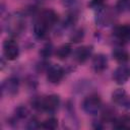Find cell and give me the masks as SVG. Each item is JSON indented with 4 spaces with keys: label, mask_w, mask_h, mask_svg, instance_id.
<instances>
[{
    "label": "cell",
    "mask_w": 130,
    "mask_h": 130,
    "mask_svg": "<svg viewBox=\"0 0 130 130\" xmlns=\"http://www.w3.org/2000/svg\"><path fill=\"white\" fill-rule=\"evenodd\" d=\"M4 27L7 32L12 36L20 35L25 29V17L20 12H15L8 15L5 19Z\"/></svg>",
    "instance_id": "1"
},
{
    "label": "cell",
    "mask_w": 130,
    "mask_h": 130,
    "mask_svg": "<svg viewBox=\"0 0 130 130\" xmlns=\"http://www.w3.org/2000/svg\"><path fill=\"white\" fill-rule=\"evenodd\" d=\"M117 18V10L110 6H101L96 9L95 22L100 26H109L115 22Z\"/></svg>",
    "instance_id": "2"
},
{
    "label": "cell",
    "mask_w": 130,
    "mask_h": 130,
    "mask_svg": "<svg viewBox=\"0 0 130 130\" xmlns=\"http://www.w3.org/2000/svg\"><path fill=\"white\" fill-rule=\"evenodd\" d=\"M102 108L101 96L96 93L88 94L82 102V109L87 115H96Z\"/></svg>",
    "instance_id": "3"
},
{
    "label": "cell",
    "mask_w": 130,
    "mask_h": 130,
    "mask_svg": "<svg viewBox=\"0 0 130 130\" xmlns=\"http://www.w3.org/2000/svg\"><path fill=\"white\" fill-rule=\"evenodd\" d=\"M3 55L8 61H14L19 56V47L14 39H7L3 43Z\"/></svg>",
    "instance_id": "4"
},
{
    "label": "cell",
    "mask_w": 130,
    "mask_h": 130,
    "mask_svg": "<svg viewBox=\"0 0 130 130\" xmlns=\"http://www.w3.org/2000/svg\"><path fill=\"white\" fill-rule=\"evenodd\" d=\"M36 21L50 30L57 23L58 14L52 9H47V10H44L41 12V14L38 16V19Z\"/></svg>",
    "instance_id": "5"
},
{
    "label": "cell",
    "mask_w": 130,
    "mask_h": 130,
    "mask_svg": "<svg viewBox=\"0 0 130 130\" xmlns=\"http://www.w3.org/2000/svg\"><path fill=\"white\" fill-rule=\"evenodd\" d=\"M60 106V98L57 94H50L47 96H42L41 111L52 114L58 110Z\"/></svg>",
    "instance_id": "6"
},
{
    "label": "cell",
    "mask_w": 130,
    "mask_h": 130,
    "mask_svg": "<svg viewBox=\"0 0 130 130\" xmlns=\"http://www.w3.org/2000/svg\"><path fill=\"white\" fill-rule=\"evenodd\" d=\"M19 89V79L16 76H9L5 80H3L1 84V91L2 95H14L18 92Z\"/></svg>",
    "instance_id": "7"
},
{
    "label": "cell",
    "mask_w": 130,
    "mask_h": 130,
    "mask_svg": "<svg viewBox=\"0 0 130 130\" xmlns=\"http://www.w3.org/2000/svg\"><path fill=\"white\" fill-rule=\"evenodd\" d=\"M64 74H65V71H64L63 67H61L60 65H57V64L51 65L47 69V79L49 82H51L53 84L59 83L63 79Z\"/></svg>",
    "instance_id": "8"
},
{
    "label": "cell",
    "mask_w": 130,
    "mask_h": 130,
    "mask_svg": "<svg viewBox=\"0 0 130 130\" xmlns=\"http://www.w3.org/2000/svg\"><path fill=\"white\" fill-rule=\"evenodd\" d=\"M112 100L121 108L130 110V95H128L124 89L117 88L116 90H114L112 93Z\"/></svg>",
    "instance_id": "9"
},
{
    "label": "cell",
    "mask_w": 130,
    "mask_h": 130,
    "mask_svg": "<svg viewBox=\"0 0 130 130\" xmlns=\"http://www.w3.org/2000/svg\"><path fill=\"white\" fill-rule=\"evenodd\" d=\"M129 78H130V68L125 64L118 66L113 73V79L117 84H125L129 80Z\"/></svg>",
    "instance_id": "10"
},
{
    "label": "cell",
    "mask_w": 130,
    "mask_h": 130,
    "mask_svg": "<svg viewBox=\"0 0 130 130\" xmlns=\"http://www.w3.org/2000/svg\"><path fill=\"white\" fill-rule=\"evenodd\" d=\"M92 54V47L91 46H81L77 48L74 52V59L77 63H85Z\"/></svg>",
    "instance_id": "11"
},
{
    "label": "cell",
    "mask_w": 130,
    "mask_h": 130,
    "mask_svg": "<svg viewBox=\"0 0 130 130\" xmlns=\"http://www.w3.org/2000/svg\"><path fill=\"white\" fill-rule=\"evenodd\" d=\"M92 69L95 73H102L108 68V58L104 54H96L92 58Z\"/></svg>",
    "instance_id": "12"
},
{
    "label": "cell",
    "mask_w": 130,
    "mask_h": 130,
    "mask_svg": "<svg viewBox=\"0 0 130 130\" xmlns=\"http://www.w3.org/2000/svg\"><path fill=\"white\" fill-rule=\"evenodd\" d=\"M114 37L122 43L130 41V23L116 26L114 28Z\"/></svg>",
    "instance_id": "13"
},
{
    "label": "cell",
    "mask_w": 130,
    "mask_h": 130,
    "mask_svg": "<svg viewBox=\"0 0 130 130\" xmlns=\"http://www.w3.org/2000/svg\"><path fill=\"white\" fill-rule=\"evenodd\" d=\"M113 57L114 59L121 63V64H125L128 61H130V54L128 51H126L123 48H116L113 50Z\"/></svg>",
    "instance_id": "14"
},
{
    "label": "cell",
    "mask_w": 130,
    "mask_h": 130,
    "mask_svg": "<svg viewBox=\"0 0 130 130\" xmlns=\"http://www.w3.org/2000/svg\"><path fill=\"white\" fill-rule=\"evenodd\" d=\"M72 52V47L70 44H63L56 50V56L60 60H65L69 57Z\"/></svg>",
    "instance_id": "15"
},
{
    "label": "cell",
    "mask_w": 130,
    "mask_h": 130,
    "mask_svg": "<svg viewBox=\"0 0 130 130\" xmlns=\"http://www.w3.org/2000/svg\"><path fill=\"white\" fill-rule=\"evenodd\" d=\"M113 126L118 129L130 127V115H124L122 117L116 118L113 122Z\"/></svg>",
    "instance_id": "16"
},
{
    "label": "cell",
    "mask_w": 130,
    "mask_h": 130,
    "mask_svg": "<svg viewBox=\"0 0 130 130\" xmlns=\"http://www.w3.org/2000/svg\"><path fill=\"white\" fill-rule=\"evenodd\" d=\"M116 119L115 110L111 107H106L102 112V120L107 123H113Z\"/></svg>",
    "instance_id": "17"
},
{
    "label": "cell",
    "mask_w": 130,
    "mask_h": 130,
    "mask_svg": "<svg viewBox=\"0 0 130 130\" xmlns=\"http://www.w3.org/2000/svg\"><path fill=\"white\" fill-rule=\"evenodd\" d=\"M76 21H77V16H76V14L74 12H72V13H69L64 18L61 26L63 28H70V27H73L74 26V24L76 23Z\"/></svg>",
    "instance_id": "18"
},
{
    "label": "cell",
    "mask_w": 130,
    "mask_h": 130,
    "mask_svg": "<svg viewBox=\"0 0 130 130\" xmlns=\"http://www.w3.org/2000/svg\"><path fill=\"white\" fill-rule=\"evenodd\" d=\"M28 116V110L24 106H19L15 109V114H14V119L13 122H16L17 120H22L25 119Z\"/></svg>",
    "instance_id": "19"
},
{
    "label": "cell",
    "mask_w": 130,
    "mask_h": 130,
    "mask_svg": "<svg viewBox=\"0 0 130 130\" xmlns=\"http://www.w3.org/2000/svg\"><path fill=\"white\" fill-rule=\"evenodd\" d=\"M41 127L47 130H54L58 127V120L55 117H50L41 124Z\"/></svg>",
    "instance_id": "20"
},
{
    "label": "cell",
    "mask_w": 130,
    "mask_h": 130,
    "mask_svg": "<svg viewBox=\"0 0 130 130\" xmlns=\"http://www.w3.org/2000/svg\"><path fill=\"white\" fill-rule=\"evenodd\" d=\"M115 8L118 12L130 11V0H118Z\"/></svg>",
    "instance_id": "21"
},
{
    "label": "cell",
    "mask_w": 130,
    "mask_h": 130,
    "mask_svg": "<svg viewBox=\"0 0 130 130\" xmlns=\"http://www.w3.org/2000/svg\"><path fill=\"white\" fill-rule=\"evenodd\" d=\"M84 37V30L83 28H77L75 30L72 31L71 36H70V40L73 43H79Z\"/></svg>",
    "instance_id": "22"
},
{
    "label": "cell",
    "mask_w": 130,
    "mask_h": 130,
    "mask_svg": "<svg viewBox=\"0 0 130 130\" xmlns=\"http://www.w3.org/2000/svg\"><path fill=\"white\" fill-rule=\"evenodd\" d=\"M52 53H53V46H52L51 43L46 44V45L42 48V50L40 51V55H41L44 59L49 58V57L52 55Z\"/></svg>",
    "instance_id": "23"
},
{
    "label": "cell",
    "mask_w": 130,
    "mask_h": 130,
    "mask_svg": "<svg viewBox=\"0 0 130 130\" xmlns=\"http://www.w3.org/2000/svg\"><path fill=\"white\" fill-rule=\"evenodd\" d=\"M64 6L70 9H75L79 5V0H62Z\"/></svg>",
    "instance_id": "24"
},
{
    "label": "cell",
    "mask_w": 130,
    "mask_h": 130,
    "mask_svg": "<svg viewBox=\"0 0 130 130\" xmlns=\"http://www.w3.org/2000/svg\"><path fill=\"white\" fill-rule=\"evenodd\" d=\"M27 129H37L39 127H41V124L39 123V121L36 119V118H30L28 121H27V124L25 126Z\"/></svg>",
    "instance_id": "25"
},
{
    "label": "cell",
    "mask_w": 130,
    "mask_h": 130,
    "mask_svg": "<svg viewBox=\"0 0 130 130\" xmlns=\"http://www.w3.org/2000/svg\"><path fill=\"white\" fill-rule=\"evenodd\" d=\"M104 1L105 0H90L88 3V6L91 8H100L101 6L104 5Z\"/></svg>",
    "instance_id": "26"
},
{
    "label": "cell",
    "mask_w": 130,
    "mask_h": 130,
    "mask_svg": "<svg viewBox=\"0 0 130 130\" xmlns=\"http://www.w3.org/2000/svg\"><path fill=\"white\" fill-rule=\"evenodd\" d=\"M102 123H103V122H100V121H98V122H93L92 126H93V128H95V129H102V128L104 127Z\"/></svg>",
    "instance_id": "27"
},
{
    "label": "cell",
    "mask_w": 130,
    "mask_h": 130,
    "mask_svg": "<svg viewBox=\"0 0 130 130\" xmlns=\"http://www.w3.org/2000/svg\"><path fill=\"white\" fill-rule=\"evenodd\" d=\"M37 2H39V3H43V2H46V1H48V0H36Z\"/></svg>",
    "instance_id": "28"
}]
</instances>
